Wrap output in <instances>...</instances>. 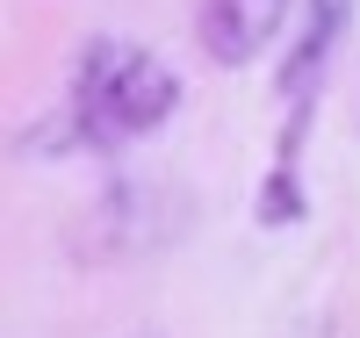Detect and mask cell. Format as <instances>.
Instances as JSON below:
<instances>
[{
  "label": "cell",
  "instance_id": "obj_3",
  "mask_svg": "<svg viewBox=\"0 0 360 338\" xmlns=\"http://www.w3.org/2000/svg\"><path fill=\"white\" fill-rule=\"evenodd\" d=\"M346 8H353V0H310V29H303V44H295V58H288V86H295V94H310V79L324 65V51H332Z\"/></svg>",
  "mask_w": 360,
  "mask_h": 338
},
{
  "label": "cell",
  "instance_id": "obj_4",
  "mask_svg": "<svg viewBox=\"0 0 360 338\" xmlns=\"http://www.w3.org/2000/svg\"><path fill=\"white\" fill-rule=\"evenodd\" d=\"M295 216H303V195H295V173L281 166L266 180V195H259V223H295Z\"/></svg>",
  "mask_w": 360,
  "mask_h": 338
},
{
  "label": "cell",
  "instance_id": "obj_2",
  "mask_svg": "<svg viewBox=\"0 0 360 338\" xmlns=\"http://www.w3.org/2000/svg\"><path fill=\"white\" fill-rule=\"evenodd\" d=\"M288 22V0H202V51L217 58V65H252V58L281 37Z\"/></svg>",
  "mask_w": 360,
  "mask_h": 338
},
{
  "label": "cell",
  "instance_id": "obj_1",
  "mask_svg": "<svg viewBox=\"0 0 360 338\" xmlns=\"http://www.w3.org/2000/svg\"><path fill=\"white\" fill-rule=\"evenodd\" d=\"M180 108V79L166 58H152L130 37H94L72 65V122L86 144H115V137H144Z\"/></svg>",
  "mask_w": 360,
  "mask_h": 338
}]
</instances>
